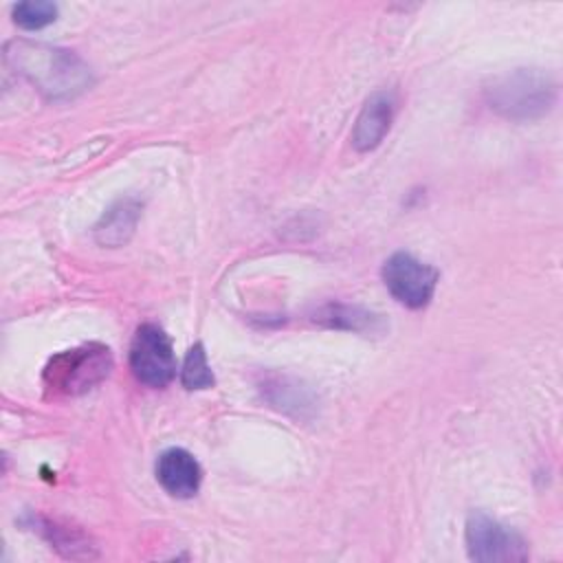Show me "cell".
Here are the masks:
<instances>
[{"mask_svg":"<svg viewBox=\"0 0 563 563\" xmlns=\"http://www.w3.org/2000/svg\"><path fill=\"white\" fill-rule=\"evenodd\" d=\"M180 383L185 389H209L213 387L216 378L211 372V365L207 361V352L202 343H194L185 356L183 369H180Z\"/></svg>","mask_w":563,"mask_h":563,"instance_id":"cell-11","label":"cell"},{"mask_svg":"<svg viewBox=\"0 0 563 563\" xmlns=\"http://www.w3.org/2000/svg\"><path fill=\"white\" fill-rule=\"evenodd\" d=\"M112 372V354L101 343H84L57 352L44 367V387L62 396H79L103 383Z\"/></svg>","mask_w":563,"mask_h":563,"instance_id":"cell-3","label":"cell"},{"mask_svg":"<svg viewBox=\"0 0 563 563\" xmlns=\"http://www.w3.org/2000/svg\"><path fill=\"white\" fill-rule=\"evenodd\" d=\"M464 537L468 556L473 561L501 563L528 559V541L517 530L504 526L486 512L475 510L468 515Z\"/></svg>","mask_w":563,"mask_h":563,"instance_id":"cell-5","label":"cell"},{"mask_svg":"<svg viewBox=\"0 0 563 563\" xmlns=\"http://www.w3.org/2000/svg\"><path fill=\"white\" fill-rule=\"evenodd\" d=\"M321 321H325L328 325H336V328H345V330H354V332H376L380 328V319L374 312H367L363 308L356 306H325L319 312Z\"/></svg>","mask_w":563,"mask_h":563,"instance_id":"cell-10","label":"cell"},{"mask_svg":"<svg viewBox=\"0 0 563 563\" xmlns=\"http://www.w3.org/2000/svg\"><path fill=\"white\" fill-rule=\"evenodd\" d=\"M380 275L391 297L407 308H424L431 301L440 279L438 268L405 251L389 255Z\"/></svg>","mask_w":563,"mask_h":563,"instance_id":"cell-6","label":"cell"},{"mask_svg":"<svg viewBox=\"0 0 563 563\" xmlns=\"http://www.w3.org/2000/svg\"><path fill=\"white\" fill-rule=\"evenodd\" d=\"M55 18H57V4L46 0H29V2H18L13 7V22L26 31L44 29L51 22H55Z\"/></svg>","mask_w":563,"mask_h":563,"instance_id":"cell-12","label":"cell"},{"mask_svg":"<svg viewBox=\"0 0 563 563\" xmlns=\"http://www.w3.org/2000/svg\"><path fill=\"white\" fill-rule=\"evenodd\" d=\"M130 369L147 387L161 389L176 376V354L169 336L156 323L136 328L130 343Z\"/></svg>","mask_w":563,"mask_h":563,"instance_id":"cell-4","label":"cell"},{"mask_svg":"<svg viewBox=\"0 0 563 563\" xmlns=\"http://www.w3.org/2000/svg\"><path fill=\"white\" fill-rule=\"evenodd\" d=\"M4 62L44 97L55 101L75 99L92 86V75L86 62L66 48L13 40L4 44Z\"/></svg>","mask_w":563,"mask_h":563,"instance_id":"cell-1","label":"cell"},{"mask_svg":"<svg viewBox=\"0 0 563 563\" xmlns=\"http://www.w3.org/2000/svg\"><path fill=\"white\" fill-rule=\"evenodd\" d=\"M556 81L541 68H515L486 88L488 106L510 121H532L556 103Z\"/></svg>","mask_w":563,"mask_h":563,"instance_id":"cell-2","label":"cell"},{"mask_svg":"<svg viewBox=\"0 0 563 563\" xmlns=\"http://www.w3.org/2000/svg\"><path fill=\"white\" fill-rule=\"evenodd\" d=\"M391 119H394V95L374 92L356 117V123L352 130V145L358 152H369L378 147L385 134L389 132Z\"/></svg>","mask_w":563,"mask_h":563,"instance_id":"cell-8","label":"cell"},{"mask_svg":"<svg viewBox=\"0 0 563 563\" xmlns=\"http://www.w3.org/2000/svg\"><path fill=\"white\" fill-rule=\"evenodd\" d=\"M141 218V205L132 198H121L117 200L95 224V240L101 246H123Z\"/></svg>","mask_w":563,"mask_h":563,"instance_id":"cell-9","label":"cell"},{"mask_svg":"<svg viewBox=\"0 0 563 563\" xmlns=\"http://www.w3.org/2000/svg\"><path fill=\"white\" fill-rule=\"evenodd\" d=\"M156 479L172 497L187 499L198 493L202 468L187 449L172 446L156 460Z\"/></svg>","mask_w":563,"mask_h":563,"instance_id":"cell-7","label":"cell"}]
</instances>
